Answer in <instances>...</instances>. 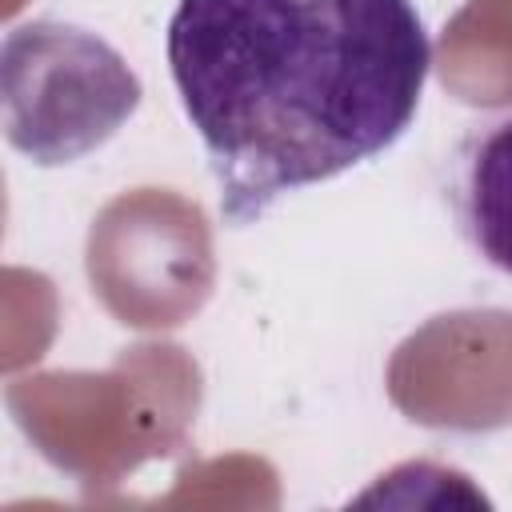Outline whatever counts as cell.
Returning <instances> with one entry per match:
<instances>
[{
    "mask_svg": "<svg viewBox=\"0 0 512 512\" xmlns=\"http://www.w3.org/2000/svg\"><path fill=\"white\" fill-rule=\"evenodd\" d=\"M168 72L228 224L392 148L432 64L412 0H176Z\"/></svg>",
    "mask_w": 512,
    "mask_h": 512,
    "instance_id": "6da1fadb",
    "label": "cell"
},
{
    "mask_svg": "<svg viewBox=\"0 0 512 512\" xmlns=\"http://www.w3.org/2000/svg\"><path fill=\"white\" fill-rule=\"evenodd\" d=\"M140 76L80 24L32 20L4 36V132L36 164H72L140 108Z\"/></svg>",
    "mask_w": 512,
    "mask_h": 512,
    "instance_id": "7a4b0ae2",
    "label": "cell"
},
{
    "mask_svg": "<svg viewBox=\"0 0 512 512\" xmlns=\"http://www.w3.org/2000/svg\"><path fill=\"white\" fill-rule=\"evenodd\" d=\"M456 216L484 264L512 276V112L484 120L460 144Z\"/></svg>",
    "mask_w": 512,
    "mask_h": 512,
    "instance_id": "3957f363",
    "label": "cell"
}]
</instances>
